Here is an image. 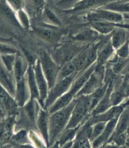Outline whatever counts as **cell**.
Instances as JSON below:
<instances>
[{
  "instance_id": "8fae6325",
  "label": "cell",
  "mask_w": 129,
  "mask_h": 148,
  "mask_svg": "<svg viewBox=\"0 0 129 148\" xmlns=\"http://www.w3.org/2000/svg\"><path fill=\"white\" fill-rule=\"evenodd\" d=\"M90 18H92V21L103 20L115 24L121 23L124 20V16L120 13L107 9L97 10L91 15Z\"/></svg>"
},
{
  "instance_id": "e575fe53",
  "label": "cell",
  "mask_w": 129,
  "mask_h": 148,
  "mask_svg": "<svg viewBox=\"0 0 129 148\" xmlns=\"http://www.w3.org/2000/svg\"><path fill=\"white\" fill-rule=\"evenodd\" d=\"M32 1L33 4L37 8H42L44 4V0H31Z\"/></svg>"
},
{
  "instance_id": "9c48e42d",
  "label": "cell",
  "mask_w": 129,
  "mask_h": 148,
  "mask_svg": "<svg viewBox=\"0 0 129 148\" xmlns=\"http://www.w3.org/2000/svg\"><path fill=\"white\" fill-rule=\"evenodd\" d=\"M15 117L0 119V146L11 141L13 135Z\"/></svg>"
},
{
  "instance_id": "b9f144b4",
  "label": "cell",
  "mask_w": 129,
  "mask_h": 148,
  "mask_svg": "<svg viewBox=\"0 0 129 148\" xmlns=\"http://www.w3.org/2000/svg\"><path fill=\"white\" fill-rule=\"evenodd\" d=\"M128 3V4H129V3Z\"/></svg>"
},
{
  "instance_id": "1f68e13d",
  "label": "cell",
  "mask_w": 129,
  "mask_h": 148,
  "mask_svg": "<svg viewBox=\"0 0 129 148\" xmlns=\"http://www.w3.org/2000/svg\"><path fill=\"white\" fill-rule=\"evenodd\" d=\"M45 15H46L47 18L49 19L51 22L55 24H59V21L58 18L56 17L54 14L52 13L51 10H45Z\"/></svg>"
},
{
  "instance_id": "f546056e",
  "label": "cell",
  "mask_w": 129,
  "mask_h": 148,
  "mask_svg": "<svg viewBox=\"0 0 129 148\" xmlns=\"http://www.w3.org/2000/svg\"><path fill=\"white\" fill-rule=\"evenodd\" d=\"M7 1L13 10L16 11L22 10L23 5V0H7Z\"/></svg>"
},
{
  "instance_id": "4dcf8cb0",
  "label": "cell",
  "mask_w": 129,
  "mask_h": 148,
  "mask_svg": "<svg viewBox=\"0 0 129 148\" xmlns=\"http://www.w3.org/2000/svg\"><path fill=\"white\" fill-rule=\"evenodd\" d=\"M80 1H81V0H61V1H59L58 5L61 8H67L72 6H74Z\"/></svg>"
},
{
  "instance_id": "83f0119b",
  "label": "cell",
  "mask_w": 129,
  "mask_h": 148,
  "mask_svg": "<svg viewBox=\"0 0 129 148\" xmlns=\"http://www.w3.org/2000/svg\"><path fill=\"white\" fill-rule=\"evenodd\" d=\"M116 55L118 58L122 59L129 58V41L128 40L116 50Z\"/></svg>"
},
{
  "instance_id": "5b68a950",
  "label": "cell",
  "mask_w": 129,
  "mask_h": 148,
  "mask_svg": "<svg viewBox=\"0 0 129 148\" xmlns=\"http://www.w3.org/2000/svg\"><path fill=\"white\" fill-rule=\"evenodd\" d=\"M0 107L8 117H15L18 115L19 106L15 98L0 84Z\"/></svg>"
},
{
  "instance_id": "4316f807",
  "label": "cell",
  "mask_w": 129,
  "mask_h": 148,
  "mask_svg": "<svg viewBox=\"0 0 129 148\" xmlns=\"http://www.w3.org/2000/svg\"><path fill=\"white\" fill-rule=\"evenodd\" d=\"M107 10H111V11L116 12L118 13L124 12L129 13V4L127 3L118 2L117 3H113V4H110L106 7Z\"/></svg>"
},
{
  "instance_id": "836d02e7",
  "label": "cell",
  "mask_w": 129,
  "mask_h": 148,
  "mask_svg": "<svg viewBox=\"0 0 129 148\" xmlns=\"http://www.w3.org/2000/svg\"><path fill=\"white\" fill-rule=\"evenodd\" d=\"M125 147L118 146L117 145H115V144L112 143H108L104 144V145L100 146L98 148H125Z\"/></svg>"
},
{
  "instance_id": "7bdbcfd3",
  "label": "cell",
  "mask_w": 129,
  "mask_h": 148,
  "mask_svg": "<svg viewBox=\"0 0 129 148\" xmlns=\"http://www.w3.org/2000/svg\"><path fill=\"white\" fill-rule=\"evenodd\" d=\"M125 148H127V147H125Z\"/></svg>"
},
{
  "instance_id": "e0dca14e",
  "label": "cell",
  "mask_w": 129,
  "mask_h": 148,
  "mask_svg": "<svg viewBox=\"0 0 129 148\" xmlns=\"http://www.w3.org/2000/svg\"><path fill=\"white\" fill-rule=\"evenodd\" d=\"M129 129V106L125 107L124 111L118 117L117 125L113 134L110 140L114 137L121 134L128 132ZM109 140V141H110Z\"/></svg>"
},
{
  "instance_id": "277c9868",
  "label": "cell",
  "mask_w": 129,
  "mask_h": 148,
  "mask_svg": "<svg viewBox=\"0 0 129 148\" xmlns=\"http://www.w3.org/2000/svg\"><path fill=\"white\" fill-rule=\"evenodd\" d=\"M78 75H74L57 81V83L48 90L46 100L45 101L44 108H49L54 102L62 97L71 88L72 84Z\"/></svg>"
},
{
  "instance_id": "9a60e30c",
  "label": "cell",
  "mask_w": 129,
  "mask_h": 148,
  "mask_svg": "<svg viewBox=\"0 0 129 148\" xmlns=\"http://www.w3.org/2000/svg\"><path fill=\"white\" fill-rule=\"evenodd\" d=\"M70 148H93L86 129L83 125L80 126Z\"/></svg>"
},
{
  "instance_id": "f35d334b",
  "label": "cell",
  "mask_w": 129,
  "mask_h": 148,
  "mask_svg": "<svg viewBox=\"0 0 129 148\" xmlns=\"http://www.w3.org/2000/svg\"><path fill=\"white\" fill-rule=\"evenodd\" d=\"M127 18H128V19H129V16H127Z\"/></svg>"
},
{
  "instance_id": "7a4b0ae2",
  "label": "cell",
  "mask_w": 129,
  "mask_h": 148,
  "mask_svg": "<svg viewBox=\"0 0 129 148\" xmlns=\"http://www.w3.org/2000/svg\"><path fill=\"white\" fill-rule=\"evenodd\" d=\"M91 112V101L90 95H82L75 98V104L66 129L80 127L88 121Z\"/></svg>"
},
{
  "instance_id": "52a82bcc",
  "label": "cell",
  "mask_w": 129,
  "mask_h": 148,
  "mask_svg": "<svg viewBox=\"0 0 129 148\" xmlns=\"http://www.w3.org/2000/svg\"><path fill=\"white\" fill-rule=\"evenodd\" d=\"M49 117L50 114L47 109L41 107L38 113L36 121V127L40 136L46 143L49 148L48 141V130H49Z\"/></svg>"
},
{
  "instance_id": "60d3db41",
  "label": "cell",
  "mask_w": 129,
  "mask_h": 148,
  "mask_svg": "<svg viewBox=\"0 0 129 148\" xmlns=\"http://www.w3.org/2000/svg\"><path fill=\"white\" fill-rule=\"evenodd\" d=\"M128 41H129V37H128Z\"/></svg>"
},
{
  "instance_id": "7c38bea8",
  "label": "cell",
  "mask_w": 129,
  "mask_h": 148,
  "mask_svg": "<svg viewBox=\"0 0 129 148\" xmlns=\"http://www.w3.org/2000/svg\"><path fill=\"white\" fill-rule=\"evenodd\" d=\"M15 82L12 76V73L6 69L0 58V84L15 97Z\"/></svg>"
},
{
  "instance_id": "2e32d148",
  "label": "cell",
  "mask_w": 129,
  "mask_h": 148,
  "mask_svg": "<svg viewBox=\"0 0 129 148\" xmlns=\"http://www.w3.org/2000/svg\"><path fill=\"white\" fill-rule=\"evenodd\" d=\"M26 79L30 91V99H36L39 101V89H38L36 82L33 66L32 65H30L28 67L26 73Z\"/></svg>"
},
{
  "instance_id": "f1b7e54d",
  "label": "cell",
  "mask_w": 129,
  "mask_h": 148,
  "mask_svg": "<svg viewBox=\"0 0 129 148\" xmlns=\"http://www.w3.org/2000/svg\"><path fill=\"white\" fill-rule=\"evenodd\" d=\"M16 50L12 47L5 44H0V54H16Z\"/></svg>"
},
{
  "instance_id": "603a6c76",
  "label": "cell",
  "mask_w": 129,
  "mask_h": 148,
  "mask_svg": "<svg viewBox=\"0 0 129 148\" xmlns=\"http://www.w3.org/2000/svg\"><path fill=\"white\" fill-rule=\"evenodd\" d=\"M11 142L12 144H31L29 137V131L24 129H20L19 131L13 135Z\"/></svg>"
},
{
  "instance_id": "8992f818",
  "label": "cell",
  "mask_w": 129,
  "mask_h": 148,
  "mask_svg": "<svg viewBox=\"0 0 129 148\" xmlns=\"http://www.w3.org/2000/svg\"><path fill=\"white\" fill-rule=\"evenodd\" d=\"M33 68L39 92V103L41 106L44 108L45 101L47 98L49 87H48L47 81L45 78L42 69L39 59H37V61L34 62Z\"/></svg>"
},
{
  "instance_id": "ba28073f",
  "label": "cell",
  "mask_w": 129,
  "mask_h": 148,
  "mask_svg": "<svg viewBox=\"0 0 129 148\" xmlns=\"http://www.w3.org/2000/svg\"><path fill=\"white\" fill-rule=\"evenodd\" d=\"M125 108V106L124 104L111 107L109 110L102 113V114L94 116H90V117L87 121L91 125L100 122H108L113 119L119 117V116L121 114V112L124 111Z\"/></svg>"
},
{
  "instance_id": "8d00e7d4",
  "label": "cell",
  "mask_w": 129,
  "mask_h": 148,
  "mask_svg": "<svg viewBox=\"0 0 129 148\" xmlns=\"http://www.w3.org/2000/svg\"><path fill=\"white\" fill-rule=\"evenodd\" d=\"M118 2H122V3H129V0H118Z\"/></svg>"
},
{
  "instance_id": "cb8c5ba5",
  "label": "cell",
  "mask_w": 129,
  "mask_h": 148,
  "mask_svg": "<svg viewBox=\"0 0 129 148\" xmlns=\"http://www.w3.org/2000/svg\"><path fill=\"white\" fill-rule=\"evenodd\" d=\"M98 37V32L93 29L86 30L78 34L75 37L76 40L81 42H94Z\"/></svg>"
},
{
  "instance_id": "5bb4252c",
  "label": "cell",
  "mask_w": 129,
  "mask_h": 148,
  "mask_svg": "<svg viewBox=\"0 0 129 148\" xmlns=\"http://www.w3.org/2000/svg\"><path fill=\"white\" fill-rule=\"evenodd\" d=\"M113 90V88L112 85L110 86V84H109L104 96L99 101V103L97 104L96 106L94 108L91 112V116H94L102 114V113L108 110L109 108L112 107L111 103V94Z\"/></svg>"
},
{
  "instance_id": "7402d4cb",
  "label": "cell",
  "mask_w": 129,
  "mask_h": 148,
  "mask_svg": "<svg viewBox=\"0 0 129 148\" xmlns=\"http://www.w3.org/2000/svg\"><path fill=\"white\" fill-rule=\"evenodd\" d=\"M74 75H78L76 66L72 61L66 62L60 69L57 81L61 80Z\"/></svg>"
},
{
  "instance_id": "4fadbf2b",
  "label": "cell",
  "mask_w": 129,
  "mask_h": 148,
  "mask_svg": "<svg viewBox=\"0 0 129 148\" xmlns=\"http://www.w3.org/2000/svg\"><path fill=\"white\" fill-rule=\"evenodd\" d=\"M115 50L111 44V42H104L98 47V58L96 64L103 65L106 61H110L113 56L114 51Z\"/></svg>"
},
{
  "instance_id": "6da1fadb",
  "label": "cell",
  "mask_w": 129,
  "mask_h": 148,
  "mask_svg": "<svg viewBox=\"0 0 129 148\" xmlns=\"http://www.w3.org/2000/svg\"><path fill=\"white\" fill-rule=\"evenodd\" d=\"M74 104L75 98L67 107L50 114L48 130V145L50 147L54 145L59 136L67 128Z\"/></svg>"
},
{
  "instance_id": "d6a6232c",
  "label": "cell",
  "mask_w": 129,
  "mask_h": 148,
  "mask_svg": "<svg viewBox=\"0 0 129 148\" xmlns=\"http://www.w3.org/2000/svg\"><path fill=\"white\" fill-rule=\"evenodd\" d=\"M12 148H36L32 144H13Z\"/></svg>"
},
{
  "instance_id": "ac0fdd59",
  "label": "cell",
  "mask_w": 129,
  "mask_h": 148,
  "mask_svg": "<svg viewBox=\"0 0 129 148\" xmlns=\"http://www.w3.org/2000/svg\"><path fill=\"white\" fill-rule=\"evenodd\" d=\"M109 1V0H81L74 6L72 11L81 12L97 8V7L107 4Z\"/></svg>"
},
{
  "instance_id": "3957f363",
  "label": "cell",
  "mask_w": 129,
  "mask_h": 148,
  "mask_svg": "<svg viewBox=\"0 0 129 148\" xmlns=\"http://www.w3.org/2000/svg\"><path fill=\"white\" fill-rule=\"evenodd\" d=\"M39 59L50 89L57 83L61 68H59L55 59L52 58L47 52H42Z\"/></svg>"
},
{
  "instance_id": "44dd1931",
  "label": "cell",
  "mask_w": 129,
  "mask_h": 148,
  "mask_svg": "<svg viewBox=\"0 0 129 148\" xmlns=\"http://www.w3.org/2000/svg\"><path fill=\"white\" fill-rule=\"evenodd\" d=\"M115 23L105 22L103 20L92 21L91 25L93 29L95 30L97 32L102 34H109L115 30Z\"/></svg>"
},
{
  "instance_id": "d6986e66",
  "label": "cell",
  "mask_w": 129,
  "mask_h": 148,
  "mask_svg": "<svg viewBox=\"0 0 129 148\" xmlns=\"http://www.w3.org/2000/svg\"><path fill=\"white\" fill-rule=\"evenodd\" d=\"M35 31L40 38L49 42H54L58 40L61 34L57 30L44 27H37L35 29Z\"/></svg>"
},
{
  "instance_id": "ab89813d",
  "label": "cell",
  "mask_w": 129,
  "mask_h": 148,
  "mask_svg": "<svg viewBox=\"0 0 129 148\" xmlns=\"http://www.w3.org/2000/svg\"><path fill=\"white\" fill-rule=\"evenodd\" d=\"M128 134H129V129H128Z\"/></svg>"
},
{
  "instance_id": "ffe728a7",
  "label": "cell",
  "mask_w": 129,
  "mask_h": 148,
  "mask_svg": "<svg viewBox=\"0 0 129 148\" xmlns=\"http://www.w3.org/2000/svg\"><path fill=\"white\" fill-rule=\"evenodd\" d=\"M124 27L115 29L113 32L111 37V44L113 48L117 50L128 40V36Z\"/></svg>"
},
{
  "instance_id": "74e56055",
  "label": "cell",
  "mask_w": 129,
  "mask_h": 148,
  "mask_svg": "<svg viewBox=\"0 0 129 148\" xmlns=\"http://www.w3.org/2000/svg\"><path fill=\"white\" fill-rule=\"evenodd\" d=\"M52 147V148H59V147L57 145V143H55V144H54V145L52 146V147Z\"/></svg>"
},
{
  "instance_id": "484cf974",
  "label": "cell",
  "mask_w": 129,
  "mask_h": 148,
  "mask_svg": "<svg viewBox=\"0 0 129 148\" xmlns=\"http://www.w3.org/2000/svg\"><path fill=\"white\" fill-rule=\"evenodd\" d=\"M1 59L6 69L10 73H13L14 66H15L16 56L15 54H5L1 55Z\"/></svg>"
},
{
  "instance_id": "d4e9b609",
  "label": "cell",
  "mask_w": 129,
  "mask_h": 148,
  "mask_svg": "<svg viewBox=\"0 0 129 148\" xmlns=\"http://www.w3.org/2000/svg\"><path fill=\"white\" fill-rule=\"evenodd\" d=\"M107 122H97L91 125V133L89 136V139L91 142H93L96 138L98 137L102 133L103 130L105 127Z\"/></svg>"
},
{
  "instance_id": "30bf717a",
  "label": "cell",
  "mask_w": 129,
  "mask_h": 148,
  "mask_svg": "<svg viewBox=\"0 0 129 148\" xmlns=\"http://www.w3.org/2000/svg\"><path fill=\"white\" fill-rule=\"evenodd\" d=\"M118 117L108 122L100 136L91 143L93 148H98L109 143L115 129Z\"/></svg>"
},
{
  "instance_id": "d590c367",
  "label": "cell",
  "mask_w": 129,
  "mask_h": 148,
  "mask_svg": "<svg viewBox=\"0 0 129 148\" xmlns=\"http://www.w3.org/2000/svg\"><path fill=\"white\" fill-rule=\"evenodd\" d=\"M125 147L129 148V135L128 136V137L126 140V143H125Z\"/></svg>"
}]
</instances>
